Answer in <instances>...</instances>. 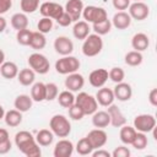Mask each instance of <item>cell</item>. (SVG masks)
<instances>
[{
    "mask_svg": "<svg viewBox=\"0 0 157 157\" xmlns=\"http://www.w3.org/2000/svg\"><path fill=\"white\" fill-rule=\"evenodd\" d=\"M15 144L17 148L27 157H40L42 155L39 145L37 144L34 136L29 131H18L15 135Z\"/></svg>",
    "mask_w": 157,
    "mask_h": 157,
    "instance_id": "cell-1",
    "label": "cell"
},
{
    "mask_svg": "<svg viewBox=\"0 0 157 157\" xmlns=\"http://www.w3.org/2000/svg\"><path fill=\"white\" fill-rule=\"evenodd\" d=\"M49 128L52 132L58 137H67L71 132V124L69 119L63 114H55L50 118Z\"/></svg>",
    "mask_w": 157,
    "mask_h": 157,
    "instance_id": "cell-2",
    "label": "cell"
},
{
    "mask_svg": "<svg viewBox=\"0 0 157 157\" xmlns=\"http://www.w3.org/2000/svg\"><path fill=\"white\" fill-rule=\"evenodd\" d=\"M102 49H103V40L101 36L92 33V34H88L83 39L82 53L85 56H88V58L96 56L102 52Z\"/></svg>",
    "mask_w": 157,
    "mask_h": 157,
    "instance_id": "cell-3",
    "label": "cell"
},
{
    "mask_svg": "<svg viewBox=\"0 0 157 157\" xmlns=\"http://www.w3.org/2000/svg\"><path fill=\"white\" fill-rule=\"evenodd\" d=\"M80 60L72 55H65L56 60L55 63V70L58 74L61 75H69L72 72H76L80 69Z\"/></svg>",
    "mask_w": 157,
    "mask_h": 157,
    "instance_id": "cell-4",
    "label": "cell"
},
{
    "mask_svg": "<svg viewBox=\"0 0 157 157\" xmlns=\"http://www.w3.org/2000/svg\"><path fill=\"white\" fill-rule=\"evenodd\" d=\"M75 104H77L85 113V115H92L98 109V103L96 98L86 92H80L75 97Z\"/></svg>",
    "mask_w": 157,
    "mask_h": 157,
    "instance_id": "cell-5",
    "label": "cell"
},
{
    "mask_svg": "<svg viewBox=\"0 0 157 157\" xmlns=\"http://www.w3.org/2000/svg\"><path fill=\"white\" fill-rule=\"evenodd\" d=\"M82 16H83V18H85L86 22L92 23V25L93 23L102 22V21H104V20L108 18V13H107V11L103 7L93 6V5H90V6L83 7Z\"/></svg>",
    "mask_w": 157,
    "mask_h": 157,
    "instance_id": "cell-6",
    "label": "cell"
},
{
    "mask_svg": "<svg viewBox=\"0 0 157 157\" xmlns=\"http://www.w3.org/2000/svg\"><path fill=\"white\" fill-rule=\"evenodd\" d=\"M28 65L29 67L39 74V75H44L49 71L50 69V64H49V60L47 59L45 55L40 54V53H33L28 56Z\"/></svg>",
    "mask_w": 157,
    "mask_h": 157,
    "instance_id": "cell-7",
    "label": "cell"
},
{
    "mask_svg": "<svg viewBox=\"0 0 157 157\" xmlns=\"http://www.w3.org/2000/svg\"><path fill=\"white\" fill-rule=\"evenodd\" d=\"M156 126V118L152 114H139L134 119V128L140 132H151Z\"/></svg>",
    "mask_w": 157,
    "mask_h": 157,
    "instance_id": "cell-8",
    "label": "cell"
},
{
    "mask_svg": "<svg viewBox=\"0 0 157 157\" xmlns=\"http://www.w3.org/2000/svg\"><path fill=\"white\" fill-rule=\"evenodd\" d=\"M131 18L136 21H144L150 15V7L142 1H134L129 5V12Z\"/></svg>",
    "mask_w": 157,
    "mask_h": 157,
    "instance_id": "cell-9",
    "label": "cell"
},
{
    "mask_svg": "<svg viewBox=\"0 0 157 157\" xmlns=\"http://www.w3.org/2000/svg\"><path fill=\"white\" fill-rule=\"evenodd\" d=\"M39 12L43 17H49L52 20H56L64 12V7L56 2L45 1L39 6Z\"/></svg>",
    "mask_w": 157,
    "mask_h": 157,
    "instance_id": "cell-10",
    "label": "cell"
},
{
    "mask_svg": "<svg viewBox=\"0 0 157 157\" xmlns=\"http://www.w3.org/2000/svg\"><path fill=\"white\" fill-rule=\"evenodd\" d=\"M86 137H87L88 141L91 142L93 150L103 147V146L107 144V141H108V135H107V132H105L103 129H99V128L91 130V131L87 134Z\"/></svg>",
    "mask_w": 157,
    "mask_h": 157,
    "instance_id": "cell-11",
    "label": "cell"
},
{
    "mask_svg": "<svg viewBox=\"0 0 157 157\" xmlns=\"http://www.w3.org/2000/svg\"><path fill=\"white\" fill-rule=\"evenodd\" d=\"M54 49L58 54H60L63 56L70 55L74 52V43L69 37L59 36L54 40Z\"/></svg>",
    "mask_w": 157,
    "mask_h": 157,
    "instance_id": "cell-12",
    "label": "cell"
},
{
    "mask_svg": "<svg viewBox=\"0 0 157 157\" xmlns=\"http://www.w3.org/2000/svg\"><path fill=\"white\" fill-rule=\"evenodd\" d=\"M108 70L105 69H96L93 71H91V74L88 75V82L92 87L96 88H101L105 85L107 80H108Z\"/></svg>",
    "mask_w": 157,
    "mask_h": 157,
    "instance_id": "cell-13",
    "label": "cell"
},
{
    "mask_svg": "<svg viewBox=\"0 0 157 157\" xmlns=\"http://www.w3.org/2000/svg\"><path fill=\"white\" fill-rule=\"evenodd\" d=\"M74 152V145L67 139H61L55 144L53 155L54 157H70Z\"/></svg>",
    "mask_w": 157,
    "mask_h": 157,
    "instance_id": "cell-14",
    "label": "cell"
},
{
    "mask_svg": "<svg viewBox=\"0 0 157 157\" xmlns=\"http://www.w3.org/2000/svg\"><path fill=\"white\" fill-rule=\"evenodd\" d=\"M83 85H85V78L77 71L76 72H72V74H69L67 77L65 78V87L69 91H71V92H78V91H81V88L83 87Z\"/></svg>",
    "mask_w": 157,
    "mask_h": 157,
    "instance_id": "cell-15",
    "label": "cell"
},
{
    "mask_svg": "<svg viewBox=\"0 0 157 157\" xmlns=\"http://www.w3.org/2000/svg\"><path fill=\"white\" fill-rule=\"evenodd\" d=\"M113 93H114V97L120 101V102H126L131 98L132 96V88L129 83L121 81V82H118L115 85V87L113 88Z\"/></svg>",
    "mask_w": 157,
    "mask_h": 157,
    "instance_id": "cell-16",
    "label": "cell"
},
{
    "mask_svg": "<svg viewBox=\"0 0 157 157\" xmlns=\"http://www.w3.org/2000/svg\"><path fill=\"white\" fill-rule=\"evenodd\" d=\"M107 112H108L109 118H110V124L114 128H120V126L126 124V118L123 114V112L119 109L118 105L112 103L110 105H108V110Z\"/></svg>",
    "mask_w": 157,
    "mask_h": 157,
    "instance_id": "cell-17",
    "label": "cell"
},
{
    "mask_svg": "<svg viewBox=\"0 0 157 157\" xmlns=\"http://www.w3.org/2000/svg\"><path fill=\"white\" fill-rule=\"evenodd\" d=\"M83 2L82 0H69L65 5V11L70 15V17L72 18V22H76L80 20V17L82 16V10H83Z\"/></svg>",
    "mask_w": 157,
    "mask_h": 157,
    "instance_id": "cell-18",
    "label": "cell"
},
{
    "mask_svg": "<svg viewBox=\"0 0 157 157\" xmlns=\"http://www.w3.org/2000/svg\"><path fill=\"white\" fill-rule=\"evenodd\" d=\"M131 17L128 12L125 11H118L117 13H114L113 18H112V26H114L117 29H126L130 25H131Z\"/></svg>",
    "mask_w": 157,
    "mask_h": 157,
    "instance_id": "cell-19",
    "label": "cell"
},
{
    "mask_svg": "<svg viewBox=\"0 0 157 157\" xmlns=\"http://www.w3.org/2000/svg\"><path fill=\"white\" fill-rule=\"evenodd\" d=\"M94 98H96L97 103L101 104L102 107H108V105H110V104L114 102V99H115L114 93H113V90L107 88V87H101V88L97 91Z\"/></svg>",
    "mask_w": 157,
    "mask_h": 157,
    "instance_id": "cell-20",
    "label": "cell"
},
{
    "mask_svg": "<svg viewBox=\"0 0 157 157\" xmlns=\"http://www.w3.org/2000/svg\"><path fill=\"white\" fill-rule=\"evenodd\" d=\"M150 45V38L147 34L142 33V32H139L136 34L132 36L131 38V47L134 50H137V52H144L148 48Z\"/></svg>",
    "mask_w": 157,
    "mask_h": 157,
    "instance_id": "cell-21",
    "label": "cell"
},
{
    "mask_svg": "<svg viewBox=\"0 0 157 157\" xmlns=\"http://www.w3.org/2000/svg\"><path fill=\"white\" fill-rule=\"evenodd\" d=\"M32 104H33V99L28 94H18L15 98V102H13L15 109L20 110L21 113L28 112L32 108Z\"/></svg>",
    "mask_w": 157,
    "mask_h": 157,
    "instance_id": "cell-22",
    "label": "cell"
},
{
    "mask_svg": "<svg viewBox=\"0 0 157 157\" xmlns=\"http://www.w3.org/2000/svg\"><path fill=\"white\" fill-rule=\"evenodd\" d=\"M92 124H93L94 128H99V129L107 128L110 124V118H109L108 112H105V110H99V112L96 110L92 114Z\"/></svg>",
    "mask_w": 157,
    "mask_h": 157,
    "instance_id": "cell-23",
    "label": "cell"
},
{
    "mask_svg": "<svg viewBox=\"0 0 157 157\" xmlns=\"http://www.w3.org/2000/svg\"><path fill=\"white\" fill-rule=\"evenodd\" d=\"M90 25L86 21H76L74 27H72V34L76 39L83 40L88 34H90Z\"/></svg>",
    "mask_w": 157,
    "mask_h": 157,
    "instance_id": "cell-24",
    "label": "cell"
},
{
    "mask_svg": "<svg viewBox=\"0 0 157 157\" xmlns=\"http://www.w3.org/2000/svg\"><path fill=\"white\" fill-rule=\"evenodd\" d=\"M0 74H1V76L4 78L12 80V78L17 77L18 67L13 61H4L0 65Z\"/></svg>",
    "mask_w": 157,
    "mask_h": 157,
    "instance_id": "cell-25",
    "label": "cell"
},
{
    "mask_svg": "<svg viewBox=\"0 0 157 157\" xmlns=\"http://www.w3.org/2000/svg\"><path fill=\"white\" fill-rule=\"evenodd\" d=\"M4 120L7 126L10 128H16L22 123V113L17 109H11L9 112H5Z\"/></svg>",
    "mask_w": 157,
    "mask_h": 157,
    "instance_id": "cell-26",
    "label": "cell"
},
{
    "mask_svg": "<svg viewBox=\"0 0 157 157\" xmlns=\"http://www.w3.org/2000/svg\"><path fill=\"white\" fill-rule=\"evenodd\" d=\"M136 130L134 126H129V125H123L120 126V131H119V137L120 141L124 145H131V142L134 141L135 136H136Z\"/></svg>",
    "mask_w": 157,
    "mask_h": 157,
    "instance_id": "cell-27",
    "label": "cell"
},
{
    "mask_svg": "<svg viewBox=\"0 0 157 157\" xmlns=\"http://www.w3.org/2000/svg\"><path fill=\"white\" fill-rule=\"evenodd\" d=\"M11 26L13 29L20 31L28 27V17L25 12H17L13 13L11 17Z\"/></svg>",
    "mask_w": 157,
    "mask_h": 157,
    "instance_id": "cell-28",
    "label": "cell"
},
{
    "mask_svg": "<svg viewBox=\"0 0 157 157\" xmlns=\"http://www.w3.org/2000/svg\"><path fill=\"white\" fill-rule=\"evenodd\" d=\"M17 80L22 86H31L36 80V72L32 69H22L17 74Z\"/></svg>",
    "mask_w": 157,
    "mask_h": 157,
    "instance_id": "cell-29",
    "label": "cell"
},
{
    "mask_svg": "<svg viewBox=\"0 0 157 157\" xmlns=\"http://www.w3.org/2000/svg\"><path fill=\"white\" fill-rule=\"evenodd\" d=\"M31 98L34 102L45 101V83H43V82L33 83L32 88H31Z\"/></svg>",
    "mask_w": 157,
    "mask_h": 157,
    "instance_id": "cell-30",
    "label": "cell"
},
{
    "mask_svg": "<svg viewBox=\"0 0 157 157\" xmlns=\"http://www.w3.org/2000/svg\"><path fill=\"white\" fill-rule=\"evenodd\" d=\"M34 139H36V141H37V144H38L39 146L45 147V146H49V145L53 142V140H54V134L52 132V130L42 129V130H39V131L37 132V135H36Z\"/></svg>",
    "mask_w": 157,
    "mask_h": 157,
    "instance_id": "cell-31",
    "label": "cell"
},
{
    "mask_svg": "<svg viewBox=\"0 0 157 157\" xmlns=\"http://www.w3.org/2000/svg\"><path fill=\"white\" fill-rule=\"evenodd\" d=\"M47 44V39H45V36L40 32H32V36H31V39H29V47L36 49V50H40L45 47Z\"/></svg>",
    "mask_w": 157,
    "mask_h": 157,
    "instance_id": "cell-32",
    "label": "cell"
},
{
    "mask_svg": "<svg viewBox=\"0 0 157 157\" xmlns=\"http://www.w3.org/2000/svg\"><path fill=\"white\" fill-rule=\"evenodd\" d=\"M142 60H144V56H142L141 52H137V50L128 52L124 56V61L129 66H139V65H141Z\"/></svg>",
    "mask_w": 157,
    "mask_h": 157,
    "instance_id": "cell-33",
    "label": "cell"
},
{
    "mask_svg": "<svg viewBox=\"0 0 157 157\" xmlns=\"http://www.w3.org/2000/svg\"><path fill=\"white\" fill-rule=\"evenodd\" d=\"M56 99H58L59 104H60L63 108H69V107H71V105L75 103V96H74V93H72L71 91H69V90H65V91L60 92V93L58 94Z\"/></svg>",
    "mask_w": 157,
    "mask_h": 157,
    "instance_id": "cell-34",
    "label": "cell"
},
{
    "mask_svg": "<svg viewBox=\"0 0 157 157\" xmlns=\"http://www.w3.org/2000/svg\"><path fill=\"white\" fill-rule=\"evenodd\" d=\"M93 151V147L91 145V142L88 141L87 137H82L81 140L77 141L76 144V152L81 156H87V155H91Z\"/></svg>",
    "mask_w": 157,
    "mask_h": 157,
    "instance_id": "cell-35",
    "label": "cell"
},
{
    "mask_svg": "<svg viewBox=\"0 0 157 157\" xmlns=\"http://www.w3.org/2000/svg\"><path fill=\"white\" fill-rule=\"evenodd\" d=\"M92 29L94 31L96 34L98 36H104V34H108L112 29V22L110 20H104L102 22H98V23H93L92 25Z\"/></svg>",
    "mask_w": 157,
    "mask_h": 157,
    "instance_id": "cell-36",
    "label": "cell"
},
{
    "mask_svg": "<svg viewBox=\"0 0 157 157\" xmlns=\"http://www.w3.org/2000/svg\"><path fill=\"white\" fill-rule=\"evenodd\" d=\"M147 144H148V140H147L146 134L137 131L134 141L131 142V146L134 148H136V150H144L145 147H147Z\"/></svg>",
    "mask_w": 157,
    "mask_h": 157,
    "instance_id": "cell-37",
    "label": "cell"
},
{
    "mask_svg": "<svg viewBox=\"0 0 157 157\" xmlns=\"http://www.w3.org/2000/svg\"><path fill=\"white\" fill-rule=\"evenodd\" d=\"M21 10L25 13H33L39 7V0H21Z\"/></svg>",
    "mask_w": 157,
    "mask_h": 157,
    "instance_id": "cell-38",
    "label": "cell"
},
{
    "mask_svg": "<svg viewBox=\"0 0 157 157\" xmlns=\"http://www.w3.org/2000/svg\"><path fill=\"white\" fill-rule=\"evenodd\" d=\"M37 28H38V32L43 34L49 33L53 28V20L49 17H42L37 23Z\"/></svg>",
    "mask_w": 157,
    "mask_h": 157,
    "instance_id": "cell-39",
    "label": "cell"
},
{
    "mask_svg": "<svg viewBox=\"0 0 157 157\" xmlns=\"http://www.w3.org/2000/svg\"><path fill=\"white\" fill-rule=\"evenodd\" d=\"M108 77H109V78H110L113 82L118 83V82L124 81L125 72H124V70H123L121 67L115 66V67H112V69L108 71Z\"/></svg>",
    "mask_w": 157,
    "mask_h": 157,
    "instance_id": "cell-40",
    "label": "cell"
},
{
    "mask_svg": "<svg viewBox=\"0 0 157 157\" xmlns=\"http://www.w3.org/2000/svg\"><path fill=\"white\" fill-rule=\"evenodd\" d=\"M31 36H32V31H29L28 28L17 31V34H16L17 43L21 44V45H28V44H29Z\"/></svg>",
    "mask_w": 157,
    "mask_h": 157,
    "instance_id": "cell-41",
    "label": "cell"
},
{
    "mask_svg": "<svg viewBox=\"0 0 157 157\" xmlns=\"http://www.w3.org/2000/svg\"><path fill=\"white\" fill-rule=\"evenodd\" d=\"M59 94V88L54 82L45 83V101H54Z\"/></svg>",
    "mask_w": 157,
    "mask_h": 157,
    "instance_id": "cell-42",
    "label": "cell"
},
{
    "mask_svg": "<svg viewBox=\"0 0 157 157\" xmlns=\"http://www.w3.org/2000/svg\"><path fill=\"white\" fill-rule=\"evenodd\" d=\"M69 109V117L72 119V120H81L83 117H85V113L83 110L77 105V104H72L71 107L67 108Z\"/></svg>",
    "mask_w": 157,
    "mask_h": 157,
    "instance_id": "cell-43",
    "label": "cell"
},
{
    "mask_svg": "<svg viewBox=\"0 0 157 157\" xmlns=\"http://www.w3.org/2000/svg\"><path fill=\"white\" fill-rule=\"evenodd\" d=\"M56 21V23L59 25V26H61V27H67V26H70L71 23H72V18L70 17V15L64 10V12L55 20Z\"/></svg>",
    "mask_w": 157,
    "mask_h": 157,
    "instance_id": "cell-44",
    "label": "cell"
},
{
    "mask_svg": "<svg viewBox=\"0 0 157 157\" xmlns=\"http://www.w3.org/2000/svg\"><path fill=\"white\" fill-rule=\"evenodd\" d=\"M113 157H129L130 156V150L126 146H118L113 152H112Z\"/></svg>",
    "mask_w": 157,
    "mask_h": 157,
    "instance_id": "cell-45",
    "label": "cell"
},
{
    "mask_svg": "<svg viewBox=\"0 0 157 157\" xmlns=\"http://www.w3.org/2000/svg\"><path fill=\"white\" fill-rule=\"evenodd\" d=\"M130 1H131V0H112L114 9L119 10V11L126 10V9L129 7V5H130Z\"/></svg>",
    "mask_w": 157,
    "mask_h": 157,
    "instance_id": "cell-46",
    "label": "cell"
},
{
    "mask_svg": "<svg viewBox=\"0 0 157 157\" xmlns=\"http://www.w3.org/2000/svg\"><path fill=\"white\" fill-rule=\"evenodd\" d=\"M12 6V0H0V15L6 13Z\"/></svg>",
    "mask_w": 157,
    "mask_h": 157,
    "instance_id": "cell-47",
    "label": "cell"
},
{
    "mask_svg": "<svg viewBox=\"0 0 157 157\" xmlns=\"http://www.w3.org/2000/svg\"><path fill=\"white\" fill-rule=\"evenodd\" d=\"M11 147H12V144H11L10 139L6 140V141L0 142V155H6L11 150Z\"/></svg>",
    "mask_w": 157,
    "mask_h": 157,
    "instance_id": "cell-48",
    "label": "cell"
},
{
    "mask_svg": "<svg viewBox=\"0 0 157 157\" xmlns=\"http://www.w3.org/2000/svg\"><path fill=\"white\" fill-rule=\"evenodd\" d=\"M148 102L152 107H157V88H152L148 93Z\"/></svg>",
    "mask_w": 157,
    "mask_h": 157,
    "instance_id": "cell-49",
    "label": "cell"
},
{
    "mask_svg": "<svg viewBox=\"0 0 157 157\" xmlns=\"http://www.w3.org/2000/svg\"><path fill=\"white\" fill-rule=\"evenodd\" d=\"M91 155L93 157H110L112 156L110 152H108L107 150H103V148H96V151L93 150Z\"/></svg>",
    "mask_w": 157,
    "mask_h": 157,
    "instance_id": "cell-50",
    "label": "cell"
},
{
    "mask_svg": "<svg viewBox=\"0 0 157 157\" xmlns=\"http://www.w3.org/2000/svg\"><path fill=\"white\" fill-rule=\"evenodd\" d=\"M9 139H10V136H9V131H7L6 129L0 128V142L6 141V140H9Z\"/></svg>",
    "mask_w": 157,
    "mask_h": 157,
    "instance_id": "cell-51",
    "label": "cell"
},
{
    "mask_svg": "<svg viewBox=\"0 0 157 157\" xmlns=\"http://www.w3.org/2000/svg\"><path fill=\"white\" fill-rule=\"evenodd\" d=\"M6 26H7V22L5 20V17H2L0 15V33H2L5 29H6Z\"/></svg>",
    "mask_w": 157,
    "mask_h": 157,
    "instance_id": "cell-52",
    "label": "cell"
},
{
    "mask_svg": "<svg viewBox=\"0 0 157 157\" xmlns=\"http://www.w3.org/2000/svg\"><path fill=\"white\" fill-rule=\"evenodd\" d=\"M5 61V53L2 52V49H0V65Z\"/></svg>",
    "mask_w": 157,
    "mask_h": 157,
    "instance_id": "cell-53",
    "label": "cell"
},
{
    "mask_svg": "<svg viewBox=\"0 0 157 157\" xmlns=\"http://www.w3.org/2000/svg\"><path fill=\"white\" fill-rule=\"evenodd\" d=\"M4 115H5V109H4V107L0 104V120L4 119Z\"/></svg>",
    "mask_w": 157,
    "mask_h": 157,
    "instance_id": "cell-54",
    "label": "cell"
},
{
    "mask_svg": "<svg viewBox=\"0 0 157 157\" xmlns=\"http://www.w3.org/2000/svg\"><path fill=\"white\" fill-rule=\"evenodd\" d=\"M134 1H141V0H134Z\"/></svg>",
    "mask_w": 157,
    "mask_h": 157,
    "instance_id": "cell-55",
    "label": "cell"
}]
</instances>
